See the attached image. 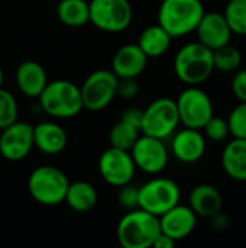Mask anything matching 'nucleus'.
Returning a JSON list of instances; mask_svg holds the SVG:
<instances>
[{
    "label": "nucleus",
    "instance_id": "b1692460",
    "mask_svg": "<svg viewBox=\"0 0 246 248\" xmlns=\"http://www.w3.org/2000/svg\"><path fill=\"white\" fill-rule=\"evenodd\" d=\"M57 17L68 28H81L90 22V7L86 0H59Z\"/></svg>",
    "mask_w": 246,
    "mask_h": 248
},
{
    "label": "nucleus",
    "instance_id": "c85d7f7f",
    "mask_svg": "<svg viewBox=\"0 0 246 248\" xmlns=\"http://www.w3.org/2000/svg\"><path fill=\"white\" fill-rule=\"evenodd\" d=\"M229 132L233 138L246 140V102H239L228 116Z\"/></svg>",
    "mask_w": 246,
    "mask_h": 248
},
{
    "label": "nucleus",
    "instance_id": "c9c22d12",
    "mask_svg": "<svg viewBox=\"0 0 246 248\" xmlns=\"http://www.w3.org/2000/svg\"><path fill=\"white\" fill-rule=\"evenodd\" d=\"M175 244V241L173 240V238H170L168 235H165V234H159L158 237H157V240L154 241V244H152V247L155 248H171Z\"/></svg>",
    "mask_w": 246,
    "mask_h": 248
},
{
    "label": "nucleus",
    "instance_id": "4be33fe9",
    "mask_svg": "<svg viewBox=\"0 0 246 248\" xmlns=\"http://www.w3.org/2000/svg\"><path fill=\"white\" fill-rule=\"evenodd\" d=\"M171 41L173 36L161 25L157 23V25L146 26L141 32L136 44L141 46V49L145 52L148 58H158L168 52L171 46Z\"/></svg>",
    "mask_w": 246,
    "mask_h": 248
},
{
    "label": "nucleus",
    "instance_id": "f257e3e1",
    "mask_svg": "<svg viewBox=\"0 0 246 248\" xmlns=\"http://www.w3.org/2000/svg\"><path fill=\"white\" fill-rule=\"evenodd\" d=\"M174 71L177 78L187 86L204 83L215 71L213 51L199 41L183 45L175 54Z\"/></svg>",
    "mask_w": 246,
    "mask_h": 248
},
{
    "label": "nucleus",
    "instance_id": "423d86ee",
    "mask_svg": "<svg viewBox=\"0 0 246 248\" xmlns=\"http://www.w3.org/2000/svg\"><path fill=\"white\" fill-rule=\"evenodd\" d=\"M178 125L180 118L175 100L170 97H158L144 109L141 134L167 140L175 132Z\"/></svg>",
    "mask_w": 246,
    "mask_h": 248
},
{
    "label": "nucleus",
    "instance_id": "cd10ccee",
    "mask_svg": "<svg viewBox=\"0 0 246 248\" xmlns=\"http://www.w3.org/2000/svg\"><path fill=\"white\" fill-rule=\"evenodd\" d=\"M17 115H19V108L14 96L9 90L0 87V129L16 122Z\"/></svg>",
    "mask_w": 246,
    "mask_h": 248
},
{
    "label": "nucleus",
    "instance_id": "bb28decb",
    "mask_svg": "<svg viewBox=\"0 0 246 248\" xmlns=\"http://www.w3.org/2000/svg\"><path fill=\"white\" fill-rule=\"evenodd\" d=\"M223 16L232 33L246 36V0H229Z\"/></svg>",
    "mask_w": 246,
    "mask_h": 248
},
{
    "label": "nucleus",
    "instance_id": "7c9ffc66",
    "mask_svg": "<svg viewBox=\"0 0 246 248\" xmlns=\"http://www.w3.org/2000/svg\"><path fill=\"white\" fill-rule=\"evenodd\" d=\"M119 189H120V192H119V195H117L119 203H120L125 209H128V211H130V209H136V208H138V195H139V187H136V186H133V185L128 183V185H125V186L119 187Z\"/></svg>",
    "mask_w": 246,
    "mask_h": 248
},
{
    "label": "nucleus",
    "instance_id": "a211bd4d",
    "mask_svg": "<svg viewBox=\"0 0 246 248\" xmlns=\"http://www.w3.org/2000/svg\"><path fill=\"white\" fill-rule=\"evenodd\" d=\"M14 78L20 93L32 99H38V96L42 93L43 87L48 83L45 68L33 60H26L20 62L16 68Z\"/></svg>",
    "mask_w": 246,
    "mask_h": 248
},
{
    "label": "nucleus",
    "instance_id": "412c9836",
    "mask_svg": "<svg viewBox=\"0 0 246 248\" xmlns=\"http://www.w3.org/2000/svg\"><path fill=\"white\" fill-rule=\"evenodd\" d=\"M222 169L235 182H246V140L233 138L222 153Z\"/></svg>",
    "mask_w": 246,
    "mask_h": 248
},
{
    "label": "nucleus",
    "instance_id": "2f4dec72",
    "mask_svg": "<svg viewBox=\"0 0 246 248\" xmlns=\"http://www.w3.org/2000/svg\"><path fill=\"white\" fill-rule=\"evenodd\" d=\"M139 93V86L136 78L133 77H117V89H116V96L122 99H133Z\"/></svg>",
    "mask_w": 246,
    "mask_h": 248
},
{
    "label": "nucleus",
    "instance_id": "e433bc0d",
    "mask_svg": "<svg viewBox=\"0 0 246 248\" xmlns=\"http://www.w3.org/2000/svg\"><path fill=\"white\" fill-rule=\"evenodd\" d=\"M3 81H4V71L0 67V87H3Z\"/></svg>",
    "mask_w": 246,
    "mask_h": 248
},
{
    "label": "nucleus",
    "instance_id": "4468645a",
    "mask_svg": "<svg viewBox=\"0 0 246 248\" xmlns=\"http://www.w3.org/2000/svg\"><path fill=\"white\" fill-rule=\"evenodd\" d=\"M194 32L197 33V41L212 51L231 44L233 35L223 13L219 12H204Z\"/></svg>",
    "mask_w": 246,
    "mask_h": 248
},
{
    "label": "nucleus",
    "instance_id": "f8f14e48",
    "mask_svg": "<svg viewBox=\"0 0 246 248\" xmlns=\"http://www.w3.org/2000/svg\"><path fill=\"white\" fill-rule=\"evenodd\" d=\"M136 171V166L129 151L109 147L99 158V173L101 179L113 186L122 187L132 182Z\"/></svg>",
    "mask_w": 246,
    "mask_h": 248
},
{
    "label": "nucleus",
    "instance_id": "9b49d317",
    "mask_svg": "<svg viewBox=\"0 0 246 248\" xmlns=\"http://www.w3.org/2000/svg\"><path fill=\"white\" fill-rule=\"evenodd\" d=\"M130 155L136 169L142 170L146 174H159L165 170L168 164V148L164 144V140L141 134L130 148Z\"/></svg>",
    "mask_w": 246,
    "mask_h": 248
},
{
    "label": "nucleus",
    "instance_id": "0eeeda50",
    "mask_svg": "<svg viewBox=\"0 0 246 248\" xmlns=\"http://www.w3.org/2000/svg\"><path fill=\"white\" fill-rule=\"evenodd\" d=\"M90 22L99 31L119 33L129 28L133 19V9L129 0H91Z\"/></svg>",
    "mask_w": 246,
    "mask_h": 248
},
{
    "label": "nucleus",
    "instance_id": "7ed1b4c3",
    "mask_svg": "<svg viewBox=\"0 0 246 248\" xmlns=\"http://www.w3.org/2000/svg\"><path fill=\"white\" fill-rule=\"evenodd\" d=\"M161 234L159 217H155L141 208L130 209L117 224L116 237L123 248L152 247Z\"/></svg>",
    "mask_w": 246,
    "mask_h": 248
},
{
    "label": "nucleus",
    "instance_id": "39448f33",
    "mask_svg": "<svg viewBox=\"0 0 246 248\" xmlns=\"http://www.w3.org/2000/svg\"><path fill=\"white\" fill-rule=\"evenodd\" d=\"M70 180L62 170L54 166H39L28 177L30 198L43 206H57L64 202Z\"/></svg>",
    "mask_w": 246,
    "mask_h": 248
},
{
    "label": "nucleus",
    "instance_id": "aec40b11",
    "mask_svg": "<svg viewBox=\"0 0 246 248\" xmlns=\"http://www.w3.org/2000/svg\"><path fill=\"white\" fill-rule=\"evenodd\" d=\"M188 206L197 217L212 218L223 208V198L217 187L203 183L197 185L188 196Z\"/></svg>",
    "mask_w": 246,
    "mask_h": 248
},
{
    "label": "nucleus",
    "instance_id": "6ab92c4d",
    "mask_svg": "<svg viewBox=\"0 0 246 248\" xmlns=\"http://www.w3.org/2000/svg\"><path fill=\"white\" fill-rule=\"evenodd\" d=\"M65 129L57 122H41L33 126V147L48 155H57L67 147Z\"/></svg>",
    "mask_w": 246,
    "mask_h": 248
},
{
    "label": "nucleus",
    "instance_id": "20e7f679",
    "mask_svg": "<svg viewBox=\"0 0 246 248\" xmlns=\"http://www.w3.org/2000/svg\"><path fill=\"white\" fill-rule=\"evenodd\" d=\"M204 12L202 0H162L158 9V25L173 38L186 36L196 31Z\"/></svg>",
    "mask_w": 246,
    "mask_h": 248
},
{
    "label": "nucleus",
    "instance_id": "ddd939ff",
    "mask_svg": "<svg viewBox=\"0 0 246 248\" xmlns=\"http://www.w3.org/2000/svg\"><path fill=\"white\" fill-rule=\"evenodd\" d=\"M0 155L7 161H20L33 148V126L16 121L0 129Z\"/></svg>",
    "mask_w": 246,
    "mask_h": 248
},
{
    "label": "nucleus",
    "instance_id": "f704fd0d",
    "mask_svg": "<svg viewBox=\"0 0 246 248\" xmlns=\"http://www.w3.org/2000/svg\"><path fill=\"white\" fill-rule=\"evenodd\" d=\"M210 221H212V225H213V228L215 230H219V231H223V230H226L228 227H229V218L220 211V212H217L216 215H213L212 218H209Z\"/></svg>",
    "mask_w": 246,
    "mask_h": 248
},
{
    "label": "nucleus",
    "instance_id": "5701e85b",
    "mask_svg": "<svg viewBox=\"0 0 246 248\" xmlns=\"http://www.w3.org/2000/svg\"><path fill=\"white\" fill-rule=\"evenodd\" d=\"M64 202L75 212L86 214L97 203V190L88 182H72L68 185Z\"/></svg>",
    "mask_w": 246,
    "mask_h": 248
},
{
    "label": "nucleus",
    "instance_id": "72a5a7b5",
    "mask_svg": "<svg viewBox=\"0 0 246 248\" xmlns=\"http://www.w3.org/2000/svg\"><path fill=\"white\" fill-rule=\"evenodd\" d=\"M142 115H144V109H139V108L132 106V108H128V109L122 113L120 119L125 121V122H128V124H130V125H133V126H136L138 129H141Z\"/></svg>",
    "mask_w": 246,
    "mask_h": 248
},
{
    "label": "nucleus",
    "instance_id": "a878e982",
    "mask_svg": "<svg viewBox=\"0 0 246 248\" xmlns=\"http://www.w3.org/2000/svg\"><path fill=\"white\" fill-rule=\"evenodd\" d=\"M213 64L222 73H235L242 64V54L236 46L226 44L213 51Z\"/></svg>",
    "mask_w": 246,
    "mask_h": 248
},
{
    "label": "nucleus",
    "instance_id": "393cba45",
    "mask_svg": "<svg viewBox=\"0 0 246 248\" xmlns=\"http://www.w3.org/2000/svg\"><path fill=\"white\" fill-rule=\"evenodd\" d=\"M139 135H141V129L120 119L112 126L109 132V142H110V147L130 151V148L133 147Z\"/></svg>",
    "mask_w": 246,
    "mask_h": 248
},
{
    "label": "nucleus",
    "instance_id": "f03ea898",
    "mask_svg": "<svg viewBox=\"0 0 246 248\" xmlns=\"http://www.w3.org/2000/svg\"><path fill=\"white\" fill-rule=\"evenodd\" d=\"M38 100L41 109L57 119L74 118L84 109L80 86L70 80L48 81Z\"/></svg>",
    "mask_w": 246,
    "mask_h": 248
},
{
    "label": "nucleus",
    "instance_id": "473e14b6",
    "mask_svg": "<svg viewBox=\"0 0 246 248\" xmlns=\"http://www.w3.org/2000/svg\"><path fill=\"white\" fill-rule=\"evenodd\" d=\"M232 92L239 102H246V70H236L232 78Z\"/></svg>",
    "mask_w": 246,
    "mask_h": 248
},
{
    "label": "nucleus",
    "instance_id": "f3484780",
    "mask_svg": "<svg viewBox=\"0 0 246 248\" xmlns=\"http://www.w3.org/2000/svg\"><path fill=\"white\" fill-rule=\"evenodd\" d=\"M148 57L138 44H126L120 46L112 60V71L117 77L138 78L146 68Z\"/></svg>",
    "mask_w": 246,
    "mask_h": 248
},
{
    "label": "nucleus",
    "instance_id": "c756f323",
    "mask_svg": "<svg viewBox=\"0 0 246 248\" xmlns=\"http://www.w3.org/2000/svg\"><path fill=\"white\" fill-rule=\"evenodd\" d=\"M202 129L204 131V137H207L209 140L216 141V142L225 141L231 135L228 121L225 118L215 116V115L206 122V125Z\"/></svg>",
    "mask_w": 246,
    "mask_h": 248
},
{
    "label": "nucleus",
    "instance_id": "2eb2a0df",
    "mask_svg": "<svg viewBox=\"0 0 246 248\" xmlns=\"http://www.w3.org/2000/svg\"><path fill=\"white\" fill-rule=\"evenodd\" d=\"M197 225V215L187 205L177 203L159 217L161 232L173 238L175 243L191 235Z\"/></svg>",
    "mask_w": 246,
    "mask_h": 248
},
{
    "label": "nucleus",
    "instance_id": "dca6fc26",
    "mask_svg": "<svg viewBox=\"0 0 246 248\" xmlns=\"http://www.w3.org/2000/svg\"><path fill=\"white\" fill-rule=\"evenodd\" d=\"M171 151L174 157L184 164H194L200 161L206 153V137L202 129L187 128L173 134Z\"/></svg>",
    "mask_w": 246,
    "mask_h": 248
},
{
    "label": "nucleus",
    "instance_id": "6e6552de",
    "mask_svg": "<svg viewBox=\"0 0 246 248\" xmlns=\"http://www.w3.org/2000/svg\"><path fill=\"white\" fill-rule=\"evenodd\" d=\"M181 190L178 185L168 177H155L139 187L138 208L161 217L168 209L180 203Z\"/></svg>",
    "mask_w": 246,
    "mask_h": 248
},
{
    "label": "nucleus",
    "instance_id": "1a4fd4ad",
    "mask_svg": "<svg viewBox=\"0 0 246 248\" xmlns=\"http://www.w3.org/2000/svg\"><path fill=\"white\" fill-rule=\"evenodd\" d=\"M117 76L112 70H94L80 86L83 108L90 112L106 109L116 97Z\"/></svg>",
    "mask_w": 246,
    "mask_h": 248
},
{
    "label": "nucleus",
    "instance_id": "9d476101",
    "mask_svg": "<svg viewBox=\"0 0 246 248\" xmlns=\"http://www.w3.org/2000/svg\"><path fill=\"white\" fill-rule=\"evenodd\" d=\"M180 124L187 128L202 129L215 115L210 96L197 86H188L175 99Z\"/></svg>",
    "mask_w": 246,
    "mask_h": 248
}]
</instances>
